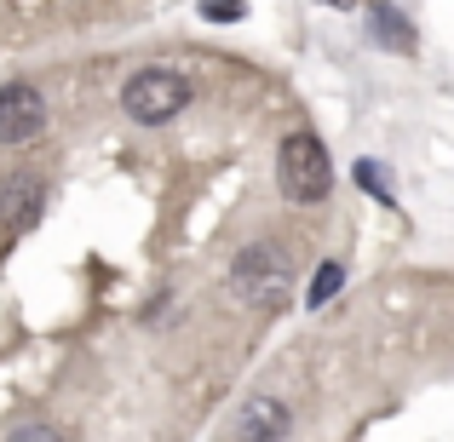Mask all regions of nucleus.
Listing matches in <instances>:
<instances>
[{"mask_svg": "<svg viewBox=\"0 0 454 442\" xmlns=\"http://www.w3.org/2000/svg\"><path fill=\"white\" fill-rule=\"evenodd\" d=\"M294 288V265L277 242H247L242 253L231 259V293L254 310H277Z\"/></svg>", "mask_w": 454, "mask_h": 442, "instance_id": "nucleus-1", "label": "nucleus"}, {"mask_svg": "<svg viewBox=\"0 0 454 442\" xmlns=\"http://www.w3.org/2000/svg\"><path fill=\"white\" fill-rule=\"evenodd\" d=\"M277 184H282V196H288L294 207H317V201L328 196L333 161H328V150H322L317 133H288V138H282V150H277Z\"/></svg>", "mask_w": 454, "mask_h": 442, "instance_id": "nucleus-2", "label": "nucleus"}, {"mask_svg": "<svg viewBox=\"0 0 454 442\" xmlns=\"http://www.w3.org/2000/svg\"><path fill=\"white\" fill-rule=\"evenodd\" d=\"M184 104H190V81L178 75V69H161V64H150V69H138V75H127V87H121V110L133 115L138 127L173 121Z\"/></svg>", "mask_w": 454, "mask_h": 442, "instance_id": "nucleus-3", "label": "nucleus"}, {"mask_svg": "<svg viewBox=\"0 0 454 442\" xmlns=\"http://www.w3.org/2000/svg\"><path fill=\"white\" fill-rule=\"evenodd\" d=\"M41 133H46L41 92H35L29 81H6V87H0V144L18 150V144H29V138H41Z\"/></svg>", "mask_w": 454, "mask_h": 442, "instance_id": "nucleus-4", "label": "nucleus"}, {"mask_svg": "<svg viewBox=\"0 0 454 442\" xmlns=\"http://www.w3.org/2000/svg\"><path fill=\"white\" fill-rule=\"evenodd\" d=\"M288 431H294L288 402H277V397H247L242 408L231 414V425H224V442H282Z\"/></svg>", "mask_w": 454, "mask_h": 442, "instance_id": "nucleus-5", "label": "nucleus"}, {"mask_svg": "<svg viewBox=\"0 0 454 442\" xmlns=\"http://www.w3.org/2000/svg\"><path fill=\"white\" fill-rule=\"evenodd\" d=\"M41 207H46V190H41L35 173H18L6 190H0V224H12V230L41 224Z\"/></svg>", "mask_w": 454, "mask_h": 442, "instance_id": "nucleus-6", "label": "nucleus"}, {"mask_svg": "<svg viewBox=\"0 0 454 442\" xmlns=\"http://www.w3.org/2000/svg\"><path fill=\"white\" fill-rule=\"evenodd\" d=\"M368 23H374L380 46H391V52H414V29H409V18H403L397 6L374 0V6H368Z\"/></svg>", "mask_w": 454, "mask_h": 442, "instance_id": "nucleus-7", "label": "nucleus"}, {"mask_svg": "<svg viewBox=\"0 0 454 442\" xmlns=\"http://www.w3.org/2000/svg\"><path fill=\"white\" fill-rule=\"evenodd\" d=\"M340 288H345V265H333V259H328V265H322V276L305 288V305H310V310H317V305H328V299L340 293Z\"/></svg>", "mask_w": 454, "mask_h": 442, "instance_id": "nucleus-8", "label": "nucleus"}, {"mask_svg": "<svg viewBox=\"0 0 454 442\" xmlns=\"http://www.w3.org/2000/svg\"><path fill=\"white\" fill-rule=\"evenodd\" d=\"M356 184H368V190H374L380 201H391V190H386V173H380L374 161H356Z\"/></svg>", "mask_w": 454, "mask_h": 442, "instance_id": "nucleus-9", "label": "nucleus"}, {"mask_svg": "<svg viewBox=\"0 0 454 442\" xmlns=\"http://www.w3.org/2000/svg\"><path fill=\"white\" fill-rule=\"evenodd\" d=\"M201 18H213V23H236V18H242V0H207V6H201Z\"/></svg>", "mask_w": 454, "mask_h": 442, "instance_id": "nucleus-10", "label": "nucleus"}, {"mask_svg": "<svg viewBox=\"0 0 454 442\" xmlns=\"http://www.w3.org/2000/svg\"><path fill=\"white\" fill-rule=\"evenodd\" d=\"M6 442H64V437H58L52 425H18V431H12Z\"/></svg>", "mask_w": 454, "mask_h": 442, "instance_id": "nucleus-11", "label": "nucleus"}, {"mask_svg": "<svg viewBox=\"0 0 454 442\" xmlns=\"http://www.w3.org/2000/svg\"><path fill=\"white\" fill-rule=\"evenodd\" d=\"M328 6H351V0H328Z\"/></svg>", "mask_w": 454, "mask_h": 442, "instance_id": "nucleus-12", "label": "nucleus"}]
</instances>
